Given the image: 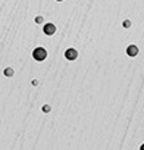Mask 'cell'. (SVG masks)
<instances>
[{
    "label": "cell",
    "instance_id": "obj_4",
    "mask_svg": "<svg viewBox=\"0 0 144 150\" xmlns=\"http://www.w3.org/2000/svg\"><path fill=\"white\" fill-rule=\"evenodd\" d=\"M126 54H128V56H131V57H135V56L138 54V47H137V46H134V44L128 46V47H126Z\"/></svg>",
    "mask_w": 144,
    "mask_h": 150
},
{
    "label": "cell",
    "instance_id": "obj_8",
    "mask_svg": "<svg viewBox=\"0 0 144 150\" xmlns=\"http://www.w3.org/2000/svg\"><path fill=\"white\" fill-rule=\"evenodd\" d=\"M35 22H37V24H41V22H43V16H37V18H35Z\"/></svg>",
    "mask_w": 144,
    "mask_h": 150
},
{
    "label": "cell",
    "instance_id": "obj_7",
    "mask_svg": "<svg viewBox=\"0 0 144 150\" xmlns=\"http://www.w3.org/2000/svg\"><path fill=\"white\" fill-rule=\"evenodd\" d=\"M43 112H44V113H49V112H50V106H49V105H44V106H43Z\"/></svg>",
    "mask_w": 144,
    "mask_h": 150
},
{
    "label": "cell",
    "instance_id": "obj_10",
    "mask_svg": "<svg viewBox=\"0 0 144 150\" xmlns=\"http://www.w3.org/2000/svg\"><path fill=\"white\" fill-rule=\"evenodd\" d=\"M56 2H62V0H56Z\"/></svg>",
    "mask_w": 144,
    "mask_h": 150
},
{
    "label": "cell",
    "instance_id": "obj_9",
    "mask_svg": "<svg viewBox=\"0 0 144 150\" xmlns=\"http://www.w3.org/2000/svg\"><path fill=\"white\" fill-rule=\"evenodd\" d=\"M140 150H144V144H141V147H140Z\"/></svg>",
    "mask_w": 144,
    "mask_h": 150
},
{
    "label": "cell",
    "instance_id": "obj_3",
    "mask_svg": "<svg viewBox=\"0 0 144 150\" xmlns=\"http://www.w3.org/2000/svg\"><path fill=\"white\" fill-rule=\"evenodd\" d=\"M65 57L68 59V60H75L77 57H78V52H77V49H66L65 50Z\"/></svg>",
    "mask_w": 144,
    "mask_h": 150
},
{
    "label": "cell",
    "instance_id": "obj_1",
    "mask_svg": "<svg viewBox=\"0 0 144 150\" xmlns=\"http://www.w3.org/2000/svg\"><path fill=\"white\" fill-rule=\"evenodd\" d=\"M32 57H34L35 60H38V62L44 60V59L47 57V52H46V49H44V47H37V49H34V52H32Z\"/></svg>",
    "mask_w": 144,
    "mask_h": 150
},
{
    "label": "cell",
    "instance_id": "obj_2",
    "mask_svg": "<svg viewBox=\"0 0 144 150\" xmlns=\"http://www.w3.org/2000/svg\"><path fill=\"white\" fill-rule=\"evenodd\" d=\"M43 33H44L46 35H53V34L56 33V25L52 24V22L44 24V27H43Z\"/></svg>",
    "mask_w": 144,
    "mask_h": 150
},
{
    "label": "cell",
    "instance_id": "obj_6",
    "mask_svg": "<svg viewBox=\"0 0 144 150\" xmlns=\"http://www.w3.org/2000/svg\"><path fill=\"white\" fill-rule=\"evenodd\" d=\"M122 25H124V27H125V28H129V27H131V21H129V19H125V21H124V24H122Z\"/></svg>",
    "mask_w": 144,
    "mask_h": 150
},
{
    "label": "cell",
    "instance_id": "obj_5",
    "mask_svg": "<svg viewBox=\"0 0 144 150\" xmlns=\"http://www.w3.org/2000/svg\"><path fill=\"white\" fill-rule=\"evenodd\" d=\"M5 75H6V77H12V75H13V69L12 68H6L5 69Z\"/></svg>",
    "mask_w": 144,
    "mask_h": 150
}]
</instances>
